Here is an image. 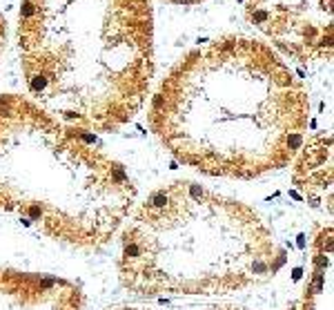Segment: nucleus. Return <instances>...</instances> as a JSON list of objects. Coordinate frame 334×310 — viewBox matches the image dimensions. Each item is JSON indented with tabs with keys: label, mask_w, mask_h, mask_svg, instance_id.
I'll return each mask as SVG.
<instances>
[{
	"label": "nucleus",
	"mask_w": 334,
	"mask_h": 310,
	"mask_svg": "<svg viewBox=\"0 0 334 310\" xmlns=\"http://www.w3.org/2000/svg\"><path fill=\"white\" fill-rule=\"evenodd\" d=\"M301 156L294 168V183L312 192L332 187V136L318 134L301 147Z\"/></svg>",
	"instance_id": "423d86ee"
},
{
	"label": "nucleus",
	"mask_w": 334,
	"mask_h": 310,
	"mask_svg": "<svg viewBox=\"0 0 334 310\" xmlns=\"http://www.w3.org/2000/svg\"><path fill=\"white\" fill-rule=\"evenodd\" d=\"M169 2H200V0H169Z\"/></svg>",
	"instance_id": "6e6552de"
},
{
	"label": "nucleus",
	"mask_w": 334,
	"mask_h": 310,
	"mask_svg": "<svg viewBox=\"0 0 334 310\" xmlns=\"http://www.w3.org/2000/svg\"><path fill=\"white\" fill-rule=\"evenodd\" d=\"M274 257V234L250 205L172 181L123 223L118 272L136 294L207 297L265 281Z\"/></svg>",
	"instance_id": "7ed1b4c3"
},
{
	"label": "nucleus",
	"mask_w": 334,
	"mask_h": 310,
	"mask_svg": "<svg viewBox=\"0 0 334 310\" xmlns=\"http://www.w3.org/2000/svg\"><path fill=\"white\" fill-rule=\"evenodd\" d=\"M245 16L294 60L332 58V0H245Z\"/></svg>",
	"instance_id": "39448f33"
},
{
	"label": "nucleus",
	"mask_w": 334,
	"mask_h": 310,
	"mask_svg": "<svg viewBox=\"0 0 334 310\" xmlns=\"http://www.w3.org/2000/svg\"><path fill=\"white\" fill-rule=\"evenodd\" d=\"M136 205L125 168L25 96H0V212L76 245H103Z\"/></svg>",
	"instance_id": "20e7f679"
},
{
	"label": "nucleus",
	"mask_w": 334,
	"mask_h": 310,
	"mask_svg": "<svg viewBox=\"0 0 334 310\" xmlns=\"http://www.w3.org/2000/svg\"><path fill=\"white\" fill-rule=\"evenodd\" d=\"M118 310H183V308H149V306H129V308H118ZM185 310H241V308H218V306H205V308H185Z\"/></svg>",
	"instance_id": "0eeeda50"
},
{
	"label": "nucleus",
	"mask_w": 334,
	"mask_h": 310,
	"mask_svg": "<svg viewBox=\"0 0 334 310\" xmlns=\"http://www.w3.org/2000/svg\"><path fill=\"white\" fill-rule=\"evenodd\" d=\"M18 58L29 101L78 129L109 132L145 105L154 76L149 0H22Z\"/></svg>",
	"instance_id": "f03ea898"
},
{
	"label": "nucleus",
	"mask_w": 334,
	"mask_h": 310,
	"mask_svg": "<svg viewBox=\"0 0 334 310\" xmlns=\"http://www.w3.org/2000/svg\"><path fill=\"white\" fill-rule=\"evenodd\" d=\"M308 89L272 47L225 36L189 51L160 83L149 125L181 163L252 179L285 168L303 147Z\"/></svg>",
	"instance_id": "f257e3e1"
}]
</instances>
